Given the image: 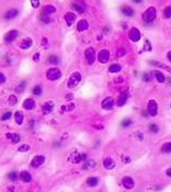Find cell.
<instances>
[{
	"label": "cell",
	"mask_w": 171,
	"mask_h": 192,
	"mask_svg": "<svg viewBox=\"0 0 171 192\" xmlns=\"http://www.w3.org/2000/svg\"><path fill=\"white\" fill-rule=\"evenodd\" d=\"M157 17V11L154 7H149L147 10H145V12L143 13V20L146 23L153 22Z\"/></svg>",
	"instance_id": "6da1fadb"
},
{
	"label": "cell",
	"mask_w": 171,
	"mask_h": 192,
	"mask_svg": "<svg viewBox=\"0 0 171 192\" xmlns=\"http://www.w3.org/2000/svg\"><path fill=\"white\" fill-rule=\"evenodd\" d=\"M82 80V75L80 72H73L70 77H69V81H68V88H73L78 85V83L81 82Z\"/></svg>",
	"instance_id": "7a4b0ae2"
},
{
	"label": "cell",
	"mask_w": 171,
	"mask_h": 192,
	"mask_svg": "<svg viewBox=\"0 0 171 192\" xmlns=\"http://www.w3.org/2000/svg\"><path fill=\"white\" fill-rule=\"evenodd\" d=\"M47 79L49 81H57L61 77V71L57 68H51L47 71Z\"/></svg>",
	"instance_id": "3957f363"
},
{
	"label": "cell",
	"mask_w": 171,
	"mask_h": 192,
	"mask_svg": "<svg viewBox=\"0 0 171 192\" xmlns=\"http://www.w3.org/2000/svg\"><path fill=\"white\" fill-rule=\"evenodd\" d=\"M147 111H148V115L152 116V117H155L158 114V104L157 102L154 100V99H150L147 104Z\"/></svg>",
	"instance_id": "277c9868"
},
{
	"label": "cell",
	"mask_w": 171,
	"mask_h": 192,
	"mask_svg": "<svg viewBox=\"0 0 171 192\" xmlns=\"http://www.w3.org/2000/svg\"><path fill=\"white\" fill-rule=\"evenodd\" d=\"M85 57H86V60L89 65H93L95 62V59H96V53H95V49L93 47H89L87 49L85 50Z\"/></svg>",
	"instance_id": "5b68a950"
},
{
	"label": "cell",
	"mask_w": 171,
	"mask_h": 192,
	"mask_svg": "<svg viewBox=\"0 0 171 192\" xmlns=\"http://www.w3.org/2000/svg\"><path fill=\"white\" fill-rule=\"evenodd\" d=\"M101 106H103V109L105 110H111L113 109V107H115V98L113 97H107L103 100V103H101Z\"/></svg>",
	"instance_id": "8992f818"
},
{
	"label": "cell",
	"mask_w": 171,
	"mask_h": 192,
	"mask_svg": "<svg viewBox=\"0 0 171 192\" xmlns=\"http://www.w3.org/2000/svg\"><path fill=\"white\" fill-rule=\"evenodd\" d=\"M109 58H110V53L107 49L100 50L99 53H98V56H97V59H98V61H99L100 63H106V62H108Z\"/></svg>",
	"instance_id": "52a82bcc"
},
{
	"label": "cell",
	"mask_w": 171,
	"mask_h": 192,
	"mask_svg": "<svg viewBox=\"0 0 171 192\" xmlns=\"http://www.w3.org/2000/svg\"><path fill=\"white\" fill-rule=\"evenodd\" d=\"M129 37L134 43L138 42L141 39V32H139V30L136 28H132L130 30V32H129Z\"/></svg>",
	"instance_id": "ba28073f"
},
{
	"label": "cell",
	"mask_w": 171,
	"mask_h": 192,
	"mask_svg": "<svg viewBox=\"0 0 171 192\" xmlns=\"http://www.w3.org/2000/svg\"><path fill=\"white\" fill-rule=\"evenodd\" d=\"M122 185H123V187H124L125 189L131 190V189H133L134 186H135V182L133 180V178L129 177V176H125V177H123V179H122Z\"/></svg>",
	"instance_id": "9c48e42d"
},
{
	"label": "cell",
	"mask_w": 171,
	"mask_h": 192,
	"mask_svg": "<svg viewBox=\"0 0 171 192\" xmlns=\"http://www.w3.org/2000/svg\"><path fill=\"white\" fill-rule=\"evenodd\" d=\"M17 36H19V32L17 30H12L5 35V40H6V43H12L17 38Z\"/></svg>",
	"instance_id": "30bf717a"
},
{
	"label": "cell",
	"mask_w": 171,
	"mask_h": 192,
	"mask_svg": "<svg viewBox=\"0 0 171 192\" xmlns=\"http://www.w3.org/2000/svg\"><path fill=\"white\" fill-rule=\"evenodd\" d=\"M44 162H45V156H43V155H36L32 159L31 166L34 167V168H37V167H39V166H42V165L44 164Z\"/></svg>",
	"instance_id": "8fae6325"
},
{
	"label": "cell",
	"mask_w": 171,
	"mask_h": 192,
	"mask_svg": "<svg viewBox=\"0 0 171 192\" xmlns=\"http://www.w3.org/2000/svg\"><path fill=\"white\" fill-rule=\"evenodd\" d=\"M103 165H104L105 169L111 170L116 167V162H115V159L111 158V157H106L104 159V162H103Z\"/></svg>",
	"instance_id": "7c38bea8"
},
{
	"label": "cell",
	"mask_w": 171,
	"mask_h": 192,
	"mask_svg": "<svg viewBox=\"0 0 171 192\" xmlns=\"http://www.w3.org/2000/svg\"><path fill=\"white\" fill-rule=\"evenodd\" d=\"M54 107H55L54 102L48 100V102H46V103L43 104V106H42V109H43V113H44L45 115H48V114H50V113L54 110Z\"/></svg>",
	"instance_id": "4fadbf2b"
},
{
	"label": "cell",
	"mask_w": 171,
	"mask_h": 192,
	"mask_svg": "<svg viewBox=\"0 0 171 192\" xmlns=\"http://www.w3.org/2000/svg\"><path fill=\"white\" fill-rule=\"evenodd\" d=\"M23 107H24L26 110H32L36 107V103H35V100H34V99L27 98V99H25V100H24V103H23Z\"/></svg>",
	"instance_id": "5bb4252c"
},
{
	"label": "cell",
	"mask_w": 171,
	"mask_h": 192,
	"mask_svg": "<svg viewBox=\"0 0 171 192\" xmlns=\"http://www.w3.org/2000/svg\"><path fill=\"white\" fill-rule=\"evenodd\" d=\"M75 19H76L75 14L72 13V12H68V13H66V15H64V20H66L68 26H71L72 24L74 23V21H75Z\"/></svg>",
	"instance_id": "9a60e30c"
},
{
	"label": "cell",
	"mask_w": 171,
	"mask_h": 192,
	"mask_svg": "<svg viewBox=\"0 0 171 192\" xmlns=\"http://www.w3.org/2000/svg\"><path fill=\"white\" fill-rule=\"evenodd\" d=\"M19 176H20V179H21L23 182H25V183H27V182H31V181H32V176H31V174H30L28 171H26V170L21 171Z\"/></svg>",
	"instance_id": "2e32d148"
},
{
	"label": "cell",
	"mask_w": 171,
	"mask_h": 192,
	"mask_svg": "<svg viewBox=\"0 0 171 192\" xmlns=\"http://www.w3.org/2000/svg\"><path fill=\"white\" fill-rule=\"evenodd\" d=\"M121 12L125 15V17H133L134 15V13H135V11L133 10L132 7L130 6H124L121 8Z\"/></svg>",
	"instance_id": "e0dca14e"
},
{
	"label": "cell",
	"mask_w": 171,
	"mask_h": 192,
	"mask_svg": "<svg viewBox=\"0 0 171 192\" xmlns=\"http://www.w3.org/2000/svg\"><path fill=\"white\" fill-rule=\"evenodd\" d=\"M127 97H129L127 93H121V94H120V96L118 97V100H117V105H118L119 107H122L123 105L127 103Z\"/></svg>",
	"instance_id": "ac0fdd59"
},
{
	"label": "cell",
	"mask_w": 171,
	"mask_h": 192,
	"mask_svg": "<svg viewBox=\"0 0 171 192\" xmlns=\"http://www.w3.org/2000/svg\"><path fill=\"white\" fill-rule=\"evenodd\" d=\"M17 15H19V10L17 9H10L5 14V18H6L7 20H11V19H14Z\"/></svg>",
	"instance_id": "d6986e66"
},
{
	"label": "cell",
	"mask_w": 171,
	"mask_h": 192,
	"mask_svg": "<svg viewBox=\"0 0 171 192\" xmlns=\"http://www.w3.org/2000/svg\"><path fill=\"white\" fill-rule=\"evenodd\" d=\"M6 137H8V139H10L13 144H17V143H19L21 141V137H20V134H17V133H7Z\"/></svg>",
	"instance_id": "ffe728a7"
},
{
	"label": "cell",
	"mask_w": 171,
	"mask_h": 192,
	"mask_svg": "<svg viewBox=\"0 0 171 192\" xmlns=\"http://www.w3.org/2000/svg\"><path fill=\"white\" fill-rule=\"evenodd\" d=\"M77 31L78 32H83V31H86L87 28H89V22L86 21V20H81V21H78L77 23Z\"/></svg>",
	"instance_id": "44dd1931"
},
{
	"label": "cell",
	"mask_w": 171,
	"mask_h": 192,
	"mask_svg": "<svg viewBox=\"0 0 171 192\" xmlns=\"http://www.w3.org/2000/svg\"><path fill=\"white\" fill-rule=\"evenodd\" d=\"M33 45V40H32V38H24L21 42V44H20V47L22 48V49H28L31 46Z\"/></svg>",
	"instance_id": "7402d4cb"
},
{
	"label": "cell",
	"mask_w": 171,
	"mask_h": 192,
	"mask_svg": "<svg viewBox=\"0 0 171 192\" xmlns=\"http://www.w3.org/2000/svg\"><path fill=\"white\" fill-rule=\"evenodd\" d=\"M86 183L91 188H94V187H96L99 183V179L97 177H89V178H87V180H86Z\"/></svg>",
	"instance_id": "603a6c76"
},
{
	"label": "cell",
	"mask_w": 171,
	"mask_h": 192,
	"mask_svg": "<svg viewBox=\"0 0 171 192\" xmlns=\"http://www.w3.org/2000/svg\"><path fill=\"white\" fill-rule=\"evenodd\" d=\"M86 158H87V155H86L85 153L78 154V155H76L75 157L72 158V163H73V164H78V163H81V162H83V160H85Z\"/></svg>",
	"instance_id": "cb8c5ba5"
},
{
	"label": "cell",
	"mask_w": 171,
	"mask_h": 192,
	"mask_svg": "<svg viewBox=\"0 0 171 192\" xmlns=\"http://www.w3.org/2000/svg\"><path fill=\"white\" fill-rule=\"evenodd\" d=\"M56 12V8L51 5H46V6L43 7V12L42 13H45L47 15H49L51 13H55Z\"/></svg>",
	"instance_id": "d4e9b609"
},
{
	"label": "cell",
	"mask_w": 171,
	"mask_h": 192,
	"mask_svg": "<svg viewBox=\"0 0 171 192\" xmlns=\"http://www.w3.org/2000/svg\"><path fill=\"white\" fill-rule=\"evenodd\" d=\"M95 167H96V163H95V160H93V159L86 160V163L83 165V169H85V170L94 169Z\"/></svg>",
	"instance_id": "484cf974"
},
{
	"label": "cell",
	"mask_w": 171,
	"mask_h": 192,
	"mask_svg": "<svg viewBox=\"0 0 171 192\" xmlns=\"http://www.w3.org/2000/svg\"><path fill=\"white\" fill-rule=\"evenodd\" d=\"M154 75H155V77H156V80H157L159 83H164L166 81L165 74H164L161 71H158V70H157V71H155Z\"/></svg>",
	"instance_id": "4316f807"
},
{
	"label": "cell",
	"mask_w": 171,
	"mask_h": 192,
	"mask_svg": "<svg viewBox=\"0 0 171 192\" xmlns=\"http://www.w3.org/2000/svg\"><path fill=\"white\" fill-rule=\"evenodd\" d=\"M14 119H15V122H17V125H22L23 120H24V115H23V113L17 111V113L14 114Z\"/></svg>",
	"instance_id": "83f0119b"
},
{
	"label": "cell",
	"mask_w": 171,
	"mask_h": 192,
	"mask_svg": "<svg viewBox=\"0 0 171 192\" xmlns=\"http://www.w3.org/2000/svg\"><path fill=\"white\" fill-rule=\"evenodd\" d=\"M122 69V67L119 65V63H113V65H111L109 67V72L110 73H118V72H120Z\"/></svg>",
	"instance_id": "f1b7e54d"
},
{
	"label": "cell",
	"mask_w": 171,
	"mask_h": 192,
	"mask_svg": "<svg viewBox=\"0 0 171 192\" xmlns=\"http://www.w3.org/2000/svg\"><path fill=\"white\" fill-rule=\"evenodd\" d=\"M161 152L165 154L171 153V142H166L165 144H162V146H161Z\"/></svg>",
	"instance_id": "f546056e"
},
{
	"label": "cell",
	"mask_w": 171,
	"mask_h": 192,
	"mask_svg": "<svg viewBox=\"0 0 171 192\" xmlns=\"http://www.w3.org/2000/svg\"><path fill=\"white\" fill-rule=\"evenodd\" d=\"M148 129L152 133H158L159 132V127L157 123H150L148 126Z\"/></svg>",
	"instance_id": "4dcf8cb0"
},
{
	"label": "cell",
	"mask_w": 171,
	"mask_h": 192,
	"mask_svg": "<svg viewBox=\"0 0 171 192\" xmlns=\"http://www.w3.org/2000/svg\"><path fill=\"white\" fill-rule=\"evenodd\" d=\"M48 62L51 65H58L59 63V58L55 55H51L48 57Z\"/></svg>",
	"instance_id": "1f68e13d"
},
{
	"label": "cell",
	"mask_w": 171,
	"mask_h": 192,
	"mask_svg": "<svg viewBox=\"0 0 171 192\" xmlns=\"http://www.w3.org/2000/svg\"><path fill=\"white\" fill-rule=\"evenodd\" d=\"M72 9H74L76 12L78 13H84V8H83L81 5H78V3H72Z\"/></svg>",
	"instance_id": "d6a6232c"
},
{
	"label": "cell",
	"mask_w": 171,
	"mask_h": 192,
	"mask_svg": "<svg viewBox=\"0 0 171 192\" xmlns=\"http://www.w3.org/2000/svg\"><path fill=\"white\" fill-rule=\"evenodd\" d=\"M32 93H33L34 95H37V96H39L40 94L43 93V88H42L40 85H36V86H34L33 90H32Z\"/></svg>",
	"instance_id": "836d02e7"
},
{
	"label": "cell",
	"mask_w": 171,
	"mask_h": 192,
	"mask_svg": "<svg viewBox=\"0 0 171 192\" xmlns=\"http://www.w3.org/2000/svg\"><path fill=\"white\" fill-rule=\"evenodd\" d=\"M20 176L17 175V172H15V171H11V172H9L8 174V179L11 181H15L17 180V178H19Z\"/></svg>",
	"instance_id": "e575fe53"
},
{
	"label": "cell",
	"mask_w": 171,
	"mask_h": 192,
	"mask_svg": "<svg viewBox=\"0 0 171 192\" xmlns=\"http://www.w3.org/2000/svg\"><path fill=\"white\" fill-rule=\"evenodd\" d=\"M164 18L165 19H170L171 18V6H168L164 10Z\"/></svg>",
	"instance_id": "d590c367"
},
{
	"label": "cell",
	"mask_w": 171,
	"mask_h": 192,
	"mask_svg": "<svg viewBox=\"0 0 171 192\" xmlns=\"http://www.w3.org/2000/svg\"><path fill=\"white\" fill-rule=\"evenodd\" d=\"M17 97L15 95H11L9 99H8V104L10 105V106H14V105H17Z\"/></svg>",
	"instance_id": "8d00e7d4"
},
{
	"label": "cell",
	"mask_w": 171,
	"mask_h": 192,
	"mask_svg": "<svg viewBox=\"0 0 171 192\" xmlns=\"http://www.w3.org/2000/svg\"><path fill=\"white\" fill-rule=\"evenodd\" d=\"M75 108V105L74 104H69V105H63L61 107V109L63 111H72V110Z\"/></svg>",
	"instance_id": "74e56055"
},
{
	"label": "cell",
	"mask_w": 171,
	"mask_h": 192,
	"mask_svg": "<svg viewBox=\"0 0 171 192\" xmlns=\"http://www.w3.org/2000/svg\"><path fill=\"white\" fill-rule=\"evenodd\" d=\"M133 123V121L130 119V118H127V119H123V120L121 121V126L123 127V128H127V127H130L131 125Z\"/></svg>",
	"instance_id": "f35d334b"
},
{
	"label": "cell",
	"mask_w": 171,
	"mask_h": 192,
	"mask_svg": "<svg viewBox=\"0 0 171 192\" xmlns=\"http://www.w3.org/2000/svg\"><path fill=\"white\" fill-rule=\"evenodd\" d=\"M39 19H40V21L44 23H49L50 22V18L49 15H47V14H45V13H42L40 15H39Z\"/></svg>",
	"instance_id": "ab89813d"
},
{
	"label": "cell",
	"mask_w": 171,
	"mask_h": 192,
	"mask_svg": "<svg viewBox=\"0 0 171 192\" xmlns=\"http://www.w3.org/2000/svg\"><path fill=\"white\" fill-rule=\"evenodd\" d=\"M25 85H26V82H25V81H22V82L20 83V84H19V85L17 86L15 91H17V93H21V92H23V91H24V88H25Z\"/></svg>",
	"instance_id": "60d3db41"
},
{
	"label": "cell",
	"mask_w": 171,
	"mask_h": 192,
	"mask_svg": "<svg viewBox=\"0 0 171 192\" xmlns=\"http://www.w3.org/2000/svg\"><path fill=\"white\" fill-rule=\"evenodd\" d=\"M152 79H153V74L150 73V72H145L143 74V80L145 82H149V81H152Z\"/></svg>",
	"instance_id": "b9f144b4"
},
{
	"label": "cell",
	"mask_w": 171,
	"mask_h": 192,
	"mask_svg": "<svg viewBox=\"0 0 171 192\" xmlns=\"http://www.w3.org/2000/svg\"><path fill=\"white\" fill-rule=\"evenodd\" d=\"M30 150H31V146L28 144H23L19 148V152H27Z\"/></svg>",
	"instance_id": "7bdbcfd3"
},
{
	"label": "cell",
	"mask_w": 171,
	"mask_h": 192,
	"mask_svg": "<svg viewBox=\"0 0 171 192\" xmlns=\"http://www.w3.org/2000/svg\"><path fill=\"white\" fill-rule=\"evenodd\" d=\"M12 114L10 113V111H8V113H6V114H3L2 115V117H1V120L2 121H6V120H9L10 118H11Z\"/></svg>",
	"instance_id": "ee69618b"
},
{
	"label": "cell",
	"mask_w": 171,
	"mask_h": 192,
	"mask_svg": "<svg viewBox=\"0 0 171 192\" xmlns=\"http://www.w3.org/2000/svg\"><path fill=\"white\" fill-rule=\"evenodd\" d=\"M6 75H5V74H3V73H1V72H0V84H3V83L6 82Z\"/></svg>",
	"instance_id": "f6af8a7d"
},
{
	"label": "cell",
	"mask_w": 171,
	"mask_h": 192,
	"mask_svg": "<svg viewBox=\"0 0 171 192\" xmlns=\"http://www.w3.org/2000/svg\"><path fill=\"white\" fill-rule=\"evenodd\" d=\"M31 3H32V6H33L34 8H37V7L39 6L38 0H32V1H31Z\"/></svg>",
	"instance_id": "bcb514c9"
},
{
	"label": "cell",
	"mask_w": 171,
	"mask_h": 192,
	"mask_svg": "<svg viewBox=\"0 0 171 192\" xmlns=\"http://www.w3.org/2000/svg\"><path fill=\"white\" fill-rule=\"evenodd\" d=\"M39 57H40V54H38V53H36V54L34 55V57H33V60L35 61V62H37V61L39 60Z\"/></svg>",
	"instance_id": "7dc6e473"
},
{
	"label": "cell",
	"mask_w": 171,
	"mask_h": 192,
	"mask_svg": "<svg viewBox=\"0 0 171 192\" xmlns=\"http://www.w3.org/2000/svg\"><path fill=\"white\" fill-rule=\"evenodd\" d=\"M145 45H146V46H145V50H152V46H149L148 40H146V42H145Z\"/></svg>",
	"instance_id": "c3c4849f"
},
{
	"label": "cell",
	"mask_w": 171,
	"mask_h": 192,
	"mask_svg": "<svg viewBox=\"0 0 171 192\" xmlns=\"http://www.w3.org/2000/svg\"><path fill=\"white\" fill-rule=\"evenodd\" d=\"M122 160H123V163H130V162H131V158L127 157V156H125V157L122 158Z\"/></svg>",
	"instance_id": "681fc988"
},
{
	"label": "cell",
	"mask_w": 171,
	"mask_h": 192,
	"mask_svg": "<svg viewBox=\"0 0 171 192\" xmlns=\"http://www.w3.org/2000/svg\"><path fill=\"white\" fill-rule=\"evenodd\" d=\"M166 175L168 176V177H170V178H171V167H170V168H168V169L166 170Z\"/></svg>",
	"instance_id": "f907efd6"
},
{
	"label": "cell",
	"mask_w": 171,
	"mask_h": 192,
	"mask_svg": "<svg viewBox=\"0 0 171 192\" xmlns=\"http://www.w3.org/2000/svg\"><path fill=\"white\" fill-rule=\"evenodd\" d=\"M72 98H73V95H72V94H68V95L66 96V100H71Z\"/></svg>",
	"instance_id": "816d5d0a"
},
{
	"label": "cell",
	"mask_w": 171,
	"mask_h": 192,
	"mask_svg": "<svg viewBox=\"0 0 171 192\" xmlns=\"http://www.w3.org/2000/svg\"><path fill=\"white\" fill-rule=\"evenodd\" d=\"M43 46H44V47H46V46H47V38H46V37H44V38H43Z\"/></svg>",
	"instance_id": "f5cc1de1"
},
{
	"label": "cell",
	"mask_w": 171,
	"mask_h": 192,
	"mask_svg": "<svg viewBox=\"0 0 171 192\" xmlns=\"http://www.w3.org/2000/svg\"><path fill=\"white\" fill-rule=\"evenodd\" d=\"M167 58H168V60L171 62V51H169V53L167 54Z\"/></svg>",
	"instance_id": "db71d44e"
},
{
	"label": "cell",
	"mask_w": 171,
	"mask_h": 192,
	"mask_svg": "<svg viewBox=\"0 0 171 192\" xmlns=\"http://www.w3.org/2000/svg\"><path fill=\"white\" fill-rule=\"evenodd\" d=\"M9 192H13V189H9Z\"/></svg>",
	"instance_id": "11a10c76"
},
{
	"label": "cell",
	"mask_w": 171,
	"mask_h": 192,
	"mask_svg": "<svg viewBox=\"0 0 171 192\" xmlns=\"http://www.w3.org/2000/svg\"><path fill=\"white\" fill-rule=\"evenodd\" d=\"M168 80H169V82L171 83V77H168Z\"/></svg>",
	"instance_id": "9f6ffc18"
}]
</instances>
